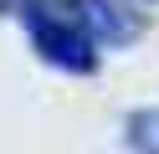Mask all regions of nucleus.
<instances>
[{
    "label": "nucleus",
    "mask_w": 159,
    "mask_h": 154,
    "mask_svg": "<svg viewBox=\"0 0 159 154\" xmlns=\"http://www.w3.org/2000/svg\"><path fill=\"white\" fill-rule=\"evenodd\" d=\"M123 139L134 154H159V108H134L123 123Z\"/></svg>",
    "instance_id": "3"
},
{
    "label": "nucleus",
    "mask_w": 159,
    "mask_h": 154,
    "mask_svg": "<svg viewBox=\"0 0 159 154\" xmlns=\"http://www.w3.org/2000/svg\"><path fill=\"white\" fill-rule=\"evenodd\" d=\"M67 16H72L77 26L98 41V46H123V41L139 36V21L128 16L118 0H72V10H67Z\"/></svg>",
    "instance_id": "2"
},
{
    "label": "nucleus",
    "mask_w": 159,
    "mask_h": 154,
    "mask_svg": "<svg viewBox=\"0 0 159 154\" xmlns=\"http://www.w3.org/2000/svg\"><path fill=\"white\" fill-rule=\"evenodd\" d=\"M41 10H46V0H0V16H26L31 21V16H41Z\"/></svg>",
    "instance_id": "4"
},
{
    "label": "nucleus",
    "mask_w": 159,
    "mask_h": 154,
    "mask_svg": "<svg viewBox=\"0 0 159 154\" xmlns=\"http://www.w3.org/2000/svg\"><path fill=\"white\" fill-rule=\"evenodd\" d=\"M26 31H31V46H36V57H41L46 67L72 72V77H87V72L98 67V41L87 36L72 16H52V10H41V16L26 21Z\"/></svg>",
    "instance_id": "1"
}]
</instances>
